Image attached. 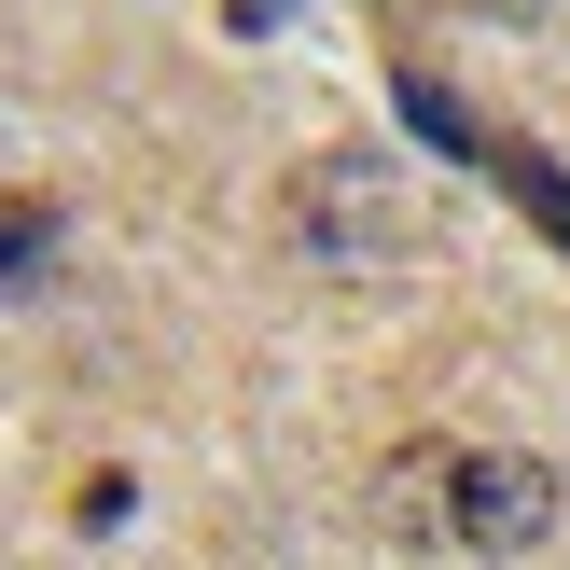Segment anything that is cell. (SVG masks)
<instances>
[{"label":"cell","mask_w":570,"mask_h":570,"mask_svg":"<svg viewBox=\"0 0 570 570\" xmlns=\"http://www.w3.org/2000/svg\"><path fill=\"white\" fill-rule=\"evenodd\" d=\"M417 237H432V195H417L390 154L334 139V154H306V167H293V250H306V265L376 278V265H417Z\"/></svg>","instance_id":"2"},{"label":"cell","mask_w":570,"mask_h":570,"mask_svg":"<svg viewBox=\"0 0 570 570\" xmlns=\"http://www.w3.org/2000/svg\"><path fill=\"white\" fill-rule=\"evenodd\" d=\"M42 265H56V195H0V293H28Z\"/></svg>","instance_id":"4"},{"label":"cell","mask_w":570,"mask_h":570,"mask_svg":"<svg viewBox=\"0 0 570 570\" xmlns=\"http://www.w3.org/2000/svg\"><path fill=\"white\" fill-rule=\"evenodd\" d=\"M390 529L445 557H529L557 529V473L515 460V445H432V460L390 473Z\"/></svg>","instance_id":"1"},{"label":"cell","mask_w":570,"mask_h":570,"mask_svg":"<svg viewBox=\"0 0 570 570\" xmlns=\"http://www.w3.org/2000/svg\"><path fill=\"white\" fill-rule=\"evenodd\" d=\"M488 181H501V195H515V209H529V223H543V237L570 250V167L543 154V139H501V154H488Z\"/></svg>","instance_id":"3"},{"label":"cell","mask_w":570,"mask_h":570,"mask_svg":"<svg viewBox=\"0 0 570 570\" xmlns=\"http://www.w3.org/2000/svg\"><path fill=\"white\" fill-rule=\"evenodd\" d=\"M223 14H237V28H278V14H293V0H223Z\"/></svg>","instance_id":"6"},{"label":"cell","mask_w":570,"mask_h":570,"mask_svg":"<svg viewBox=\"0 0 570 570\" xmlns=\"http://www.w3.org/2000/svg\"><path fill=\"white\" fill-rule=\"evenodd\" d=\"M473 14H501V28H529V14H557V0H473Z\"/></svg>","instance_id":"5"}]
</instances>
